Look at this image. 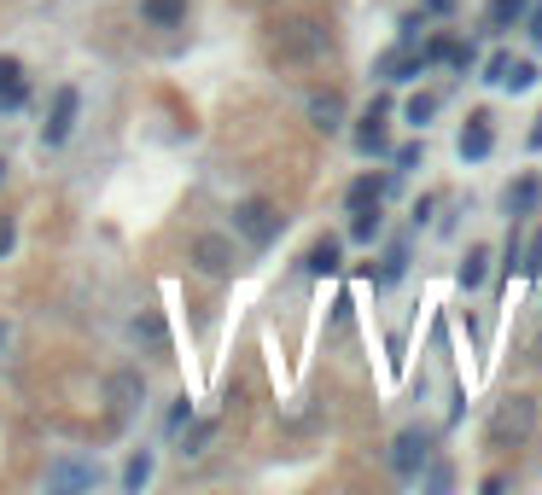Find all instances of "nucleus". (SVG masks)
Masks as SVG:
<instances>
[{
  "mask_svg": "<svg viewBox=\"0 0 542 495\" xmlns=\"http://www.w3.org/2000/svg\"><path fill=\"white\" fill-rule=\"evenodd\" d=\"M531 431H537V396L519 391V396H502V402H496L484 437H490V449H519V443H531Z\"/></svg>",
  "mask_w": 542,
  "mask_h": 495,
  "instance_id": "1",
  "label": "nucleus"
},
{
  "mask_svg": "<svg viewBox=\"0 0 542 495\" xmlns=\"http://www.w3.org/2000/svg\"><path fill=\"white\" fill-rule=\"evenodd\" d=\"M327 47H333V35H327V24H315V18H292V24L274 30V59H286V65L327 59Z\"/></svg>",
  "mask_w": 542,
  "mask_h": 495,
  "instance_id": "2",
  "label": "nucleus"
},
{
  "mask_svg": "<svg viewBox=\"0 0 542 495\" xmlns=\"http://www.w3.org/2000/svg\"><path fill=\"white\" fill-rule=\"evenodd\" d=\"M193 263H199V274H210V280H228L239 268V251L228 233H199L193 239Z\"/></svg>",
  "mask_w": 542,
  "mask_h": 495,
  "instance_id": "3",
  "label": "nucleus"
},
{
  "mask_svg": "<svg viewBox=\"0 0 542 495\" xmlns=\"http://www.w3.org/2000/svg\"><path fill=\"white\" fill-rule=\"evenodd\" d=\"M432 461V431H397V443H391V472L397 478H420Z\"/></svg>",
  "mask_w": 542,
  "mask_h": 495,
  "instance_id": "4",
  "label": "nucleus"
},
{
  "mask_svg": "<svg viewBox=\"0 0 542 495\" xmlns=\"http://www.w3.org/2000/svg\"><path fill=\"white\" fill-rule=\"evenodd\" d=\"M234 228L245 233V245H257V251H263L274 233H280V216H274V204H263V198H245V204L234 210Z\"/></svg>",
  "mask_w": 542,
  "mask_h": 495,
  "instance_id": "5",
  "label": "nucleus"
},
{
  "mask_svg": "<svg viewBox=\"0 0 542 495\" xmlns=\"http://www.w3.org/2000/svg\"><path fill=\"white\" fill-rule=\"evenodd\" d=\"M76 111H82V94H76V88H59V94H53V111H47V123H41V140H47V146H65L70 129H76Z\"/></svg>",
  "mask_w": 542,
  "mask_h": 495,
  "instance_id": "6",
  "label": "nucleus"
},
{
  "mask_svg": "<svg viewBox=\"0 0 542 495\" xmlns=\"http://www.w3.org/2000/svg\"><path fill=\"white\" fill-rule=\"evenodd\" d=\"M490 146H496V129H490V117H484V111H473V117H467V129H461V158L478 164V158H490Z\"/></svg>",
  "mask_w": 542,
  "mask_h": 495,
  "instance_id": "7",
  "label": "nucleus"
},
{
  "mask_svg": "<svg viewBox=\"0 0 542 495\" xmlns=\"http://www.w3.org/2000/svg\"><path fill=\"white\" fill-rule=\"evenodd\" d=\"M47 484H53V490H94V484H100V466L59 461V466H47Z\"/></svg>",
  "mask_w": 542,
  "mask_h": 495,
  "instance_id": "8",
  "label": "nucleus"
},
{
  "mask_svg": "<svg viewBox=\"0 0 542 495\" xmlns=\"http://www.w3.org/2000/svg\"><path fill=\"white\" fill-rule=\"evenodd\" d=\"M140 396H146V379H140V373H117V379H111V414L129 420L140 408Z\"/></svg>",
  "mask_w": 542,
  "mask_h": 495,
  "instance_id": "9",
  "label": "nucleus"
},
{
  "mask_svg": "<svg viewBox=\"0 0 542 495\" xmlns=\"http://www.w3.org/2000/svg\"><path fill=\"white\" fill-rule=\"evenodd\" d=\"M309 123H315L321 134H339V123H344V94H333V88H327V94H309Z\"/></svg>",
  "mask_w": 542,
  "mask_h": 495,
  "instance_id": "10",
  "label": "nucleus"
},
{
  "mask_svg": "<svg viewBox=\"0 0 542 495\" xmlns=\"http://www.w3.org/2000/svg\"><path fill=\"white\" fill-rule=\"evenodd\" d=\"M385 111H391L385 99H373L368 111H362V129H356V146H362V152H385Z\"/></svg>",
  "mask_w": 542,
  "mask_h": 495,
  "instance_id": "11",
  "label": "nucleus"
},
{
  "mask_svg": "<svg viewBox=\"0 0 542 495\" xmlns=\"http://www.w3.org/2000/svg\"><path fill=\"white\" fill-rule=\"evenodd\" d=\"M537 204H542V181L537 175H519V181L508 187V216H531Z\"/></svg>",
  "mask_w": 542,
  "mask_h": 495,
  "instance_id": "12",
  "label": "nucleus"
},
{
  "mask_svg": "<svg viewBox=\"0 0 542 495\" xmlns=\"http://www.w3.org/2000/svg\"><path fill=\"white\" fill-rule=\"evenodd\" d=\"M385 193H391V175H362V181H350V210H373Z\"/></svg>",
  "mask_w": 542,
  "mask_h": 495,
  "instance_id": "13",
  "label": "nucleus"
},
{
  "mask_svg": "<svg viewBox=\"0 0 542 495\" xmlns=\"http://www.w3.org/2000/svg\"><path fill=\"white\" fill-rule=\"evenodd\" d=\"M24 94H30V88H24V70H18V59H0V105H6V111H18V105H24Z\"/></svg>",
  "mask_w": 542,
  "mask_h": 495,
  "instance_id": "14",
  "label": "nucleus"
},
{
  "mask_svg": "<svg viewBox=\"0 0 542 495\" xmlns=\"http://www.w3.org/2000/svg\"><path fill=\"white\" fill-rule=\"evenodd\" d=\"M304 274H339V239H315L304 251Z\"/></svg>",
  "mask_w": 542,
  "mask_h": 495,
  "instance_id": "15",
  "label": "nucleus"
},
{
  "mask_svg": "<svg viewBox=\"0 0 542 495\" xmlns=\"http://www.w3.org/2000/svg\"><path fill=\"white\" fill-rule=\"evenodd\" d=\"M140 12H146L152 24H164V30H170V24H181V18H187V0H146Z\"/></svg>",
  "mask_w": 542,
  "mask_h": 495,
  "instance_id": "16",
  "label": "nucleus"
},
{
  "mask_svg": "<svg viewBox=\"0 0 542 495\" xmlns=\"http://www.w3.org/2000/svg\"><path fill=\"white\" fill-rule=\"evenodd\" d=\"M385 76H391V82H403V76H420V70H426V53H391V59H385Z\"/></svg>",
  "mask_w": 542,
  "mask_h": 495,
  "instance_id": "17",
  "label": "nucleus"
},
{
  "mask_svg": "<svg viewBox=\"0 0 542 495\" xmlns=\"http://www.w3.org/2000/svg\"><path fill=\"white\" fill-rule=\"evenodd\" d=\"M210 437H216L210 420H187V426H181V455H204V443H210Z\"/></svg>",
  "mask_w": 542,
  "mask_h": 495,
  "instance_id": "18",
  "label": "nucleus"
},
{
  "mask_svg": "<svg viewBox=\"0 0 542 495\" xmlns=\"http://www.w3.org/2000/svg\"><path fill=\"white\" fill-rule=\"evenodd\" d=\"M525 12H531V0H490V24H496V30H508V24H519Z\"/></svg>",
  "mask_w": 542,
  "mask_h": 495,
  "instance_id": "19",
  "label": "nucleus"
},
{
  "mask_svg": "<svg viewBox=\"0 0 542 495\" xmlns=\"http://www.w3.org/2000/svg\"><path fill=\"white\" fill-rule=\"evenodd\" d=\"M484 274H490V251L473 245V251H467V263H461V286H484Z\"/></svg>",
  "mask_w": 542,
  "mask_h": 495,
  "instance_id": "20",
  "label": "nucleus"
},
{
  "mask_svg": "<svg viewBox=\"0 0 542 495\" xmlns=\"http://www.w3.org/2000/svg\"><path fill=\"white\" fill-rule=\"evenodd\" d=\"M403 117L408 123H414V129H426V123H432V117H438V94H414L403 105Z\"/></svg>",
  "mask_w": 542,
  "mask_h": 495,
  "instance_id": "21",
  "label": "nucleus"
},
{
  "mask_svg": "<svg viewBox=\"0 0 542 495\" xmlns=\"http://www.w3.org/2000/svg\"><path fill=\"white\" fill-rule=\"evenodd\" d=\"M537 82V65L531 59H508V76H502V88H513V94H525Z\"/></svg>",
  "mask_w": 542,
  "mask_h": 495,
  "instance_id": "22",
  "label": "nucleus"
},
{
  "mask_svg": "<svg viewBox=\"0 0 542 495\" xmlns=\"http://www.w3.org/2000/svg\"><path fill=\"white\" fill-rule=\"evenodd\" d=\"M123 484H129V490H146V484H152V455H146V449H140V455H129V466H123Z\"/></svg>",
  "mask_w": 542,
  "mask_h": 495,
  "instance_id": "23",
  "label": "nucleus"
},
{
  "mask_svg": "<svg viewBox=\"0 0 542 495\" xmlns=\"http://www.w3.org/2000/svg\"><path fill=\"white\" fill-rule=\"evenodd\" d=\"M403 268H408V245H391V251H385V268H379V286H397Z\"/></svg>",
  "mask_w": 542,
  "mask_h": 495,
  "instance_id": "24",
  "label": "nucleus"
},
{
  "mask_svg": "<svg viewBox=\"0 0 542 495\" xmlns=\"http://www.w3.org/2000/svg\"><path fill=\"white\" fill-rule=\"evenodd\" d=\"M350 216H356V222H350V239H362V245H368L373 233H379V204H373V210H350Z\"/></svg>",
  "mask_w": 542,
  "mask_h": 495,
  "instance_id": "25",
  "label": "nucleus"
},
{
  "mask_svg": "<svg viewBox=\"0 0 542 495\" xmlns=\"http://www.w3.org/2000/svg\"><path fill=\"white\" fill-rule=\"evenodd\" d=\"M135 338H146L152 350H164V321H158V315H146V321H135Z\"/></svg>",
  "mask_w": 542,
  "mask_h": 495,
  "instance_id": "26",
  "label": "nucleus"
},
{
  "mask_svg": "<svg viewBox=\"0 0 542 495\" xmlns=\"http://www.w3.org/2000/svg\"><path fill=\"white\" fill-rule=\"evenodd\" d=\"M508 59H513V53H490V65H484V82H496V88H502V76H508Z\"/></svg>",
  "mask_w": 542,
  "mask_h": 495,
  "instance_id": "27",
  "label": "nucleus"
},
{
  "mask_svg": "<svg viewBox=\"0 0 542 495\" xmlns=\"http://www.w3.org/2000/svg\"><path fill=\"white\" fill-rule=\"evenodd\" d=\"M187 420H193V402L181 396V402H175V408H170V431H175V437H181V426H187Z\"/></svg>",
  "mask_w": 542,
  "mask_h": 495,
  "instance_id": "28",
  "label": "nucleus"
},
{
  "mask_svg": "<svg viewBox=\"0 0 542 495\" xmlns=\"http://www.w3.org/2000/svg\"><path fill=\"white\" fill-rule=\"evenodd\" d=\"M12 245H18V228H12V216H0V257H6Z\"/></svg>",
  "mask_w": 542,
  "mask_h": 495,
  "instance_id": "29",
  "label": "nucleus"
},
{
  "mask_svg": "<svg viewBox=\"0 0 542 495\" xmlns=\"http://www.w3.org/2000/svg\"><path fill=\"white\" fill-rule=\"evenodd\" d=\"M426 12H432V18H449V12H455V0H426Z\"/></svg>",
  "mask_w": 542,
  "mask_h": 495,
  "instance_id": "30",
  "label": "nucleus"
},
{
  "mask_svg": "<svg viewBox=\"0 0 542 495\" xmlns=\"http://www.w3.org/2000/svg\"><path fill=\"white\" fill-rule=\"evenodd\" d=\"M525 257H531V263H525V268H542V233H537V239H531V251H525Z\"/></svg>",
  "mask_w": 542,
  "mask_h": 495,
  "instance_id": "31",
  "label": "nucleus"
},
{
  "mask_svg": "<svg viewBox=\"0 0 542 495\" xmlns=\"http://www.w3.org/2000/svg\"><path fill=\"white\" fill-rule=\"evenodd\" d=\"M531 41H537V47H542V6H537V12H531Z\"/></svg>",
  "mask_w": 542,
  "mask_h": 495,
  "instance_id": "32",
  "label": "nucleus"
},
{
  "mask_svg": "<svg viewBox=\"0 0 542 495\" xmlns=\"http://www.w3.org/2000/svg\"><path fill=\"white\" fill-rule=\"evenodd\" d=\"M531 146H542V117H537V129H531Z\"/></svg>",
  "mask_w": 542,
  "mask_h": 495,
  "instance_id": "33",
  "label": "nucleus"
},
{
  "mask_svg": "<svg viewBox=\"0 0 542 495\" xmlns=\"http://www.w3.org/2000/svg\"><path fill=\"white\" fill-rule=\"evenodd\" d=\"M0 181H6V164H0Z\"/></svg>",
  "mask_w": 542,
  "mask_h": 495,
  "instance_id": "34",
  "label": "nucleus"
},
{
  "mask_svg": "<svg viewBox=\"0 0 542 495\" xmlns=\"http://www.w3.org/2000/svg\"><path fill=\"white\" fill-rule=\"evenodd\" d=\"M0 344H6V327H0Z\"/></svg>",
  "mask_w": 542,
  "mask_h": 495,
  "instance_id": "35",
  "label": "nucleus"
}]
</instances>
